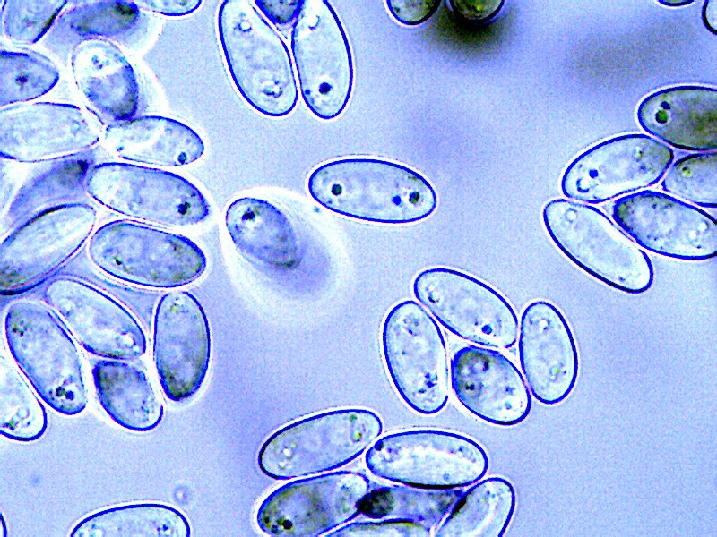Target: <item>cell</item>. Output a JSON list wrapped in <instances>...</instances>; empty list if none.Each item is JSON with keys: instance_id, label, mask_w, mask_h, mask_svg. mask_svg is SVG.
Returning <instances> with one entry per match:
<instances>
[{"instance_id": "obj_12", "label": "cell", "mask_w": 717, "mask_h": 537, "mask_svg": "<svg viewBox=\"0 0 717 537\" xmlns=\"http://www.w3.org/2000/svg\"><path fill=\"white\" fill-rule=\"evenodd\" d=\"M417 300L446 329L488 347L514 345L517 315L506 299L479 279L450 268H430L414 279Z\"/></svg>"}, {"instance_id": "obj_25", "label": "cell", "mask_w": 717, "mask_h": 537, "mask_svg": "<svg viewBox=\"0 0 717 537\" xmlns=\"http://www.w3.org/2000/svg\"><path fill=\"white\" fill-rule=\"evenodd\" d=\"M104 140L119 158L149 165L186 166L204 152L202 138L192 128L157 115L114 122L107 127Z\"/></svg>"}, {"instance_id": "obj_19", "label": "cell", "mask_w": 717, "mask_h": 537, "mask_svg": "<svg viewBox=\"0 0 717 537\" xmlns=\"http://www.w3.org/2000/svg\"><path fill=\"white\" fill-rule=\"evenodd\" d=\"M518 349L529 389L540 403L557 405L570 395L579 372L578 352L555 305L546 301L528 304L521 317Z\"/></svg>"}, {"instance_id": "obj_17", "label": "cell", "mask_w": 717, "mask_h": 537, "mask_svg": "<svg viewBox=\"0 0 717 537\" xmlns=\"http://www.w3.org/2000/svg\"><path fill=\"white\" fill-rule=\"evenodd\" d=\"M210 357V325L200 302L186 291L165 294L155 311L153 359L167 397H192L205 379Z\"/></svg>"}, {"instance_id": "obj_7", "label": "cell", "mask_w": 717, "mask_h": 537, "mask_svg": "<svg viewBox=\"0 0 717 537\" xmlns=\"http://www.w3.org/2000/svg\"><path fill=\"white\" fill-rule=\"evenodd\" d=\"M368 470L390 482L449 490L480 480L488 458L473 439L454 432L418 430L384 436L367 452Z\"/></svg>"}, {"instance_id": "obj_30", "label": "cell", "mask_w": 717, "mask_h": 537, "mask_svg": "<svg viewBox=\"0 0 717 537\" xmlns=\"http://www.w3.org/2000/svg\"><path fill=\"white\" fill-rule=\"evenodd\" d=\"M463 493L410 485H375L363 499L359 514L371 519H400L436 527Z\"/></svg>"}, {"instance_id": "obj_37", "label": "cell", "mask_w": 717, "mask_h": 537, "mask_svg": "<svg viewBox=\"0 0 717 537\" xmlns=\"http://www.w3.org/2000/svg\"><path fill=\"white\" fill-rule=\"evenodd\" d=\"M505 1L503 0H452L453 10L462 18L469 21H482L493 18L499 13Z\"/></svg>"}, {"instance_id": "obj_8", "label": "cell", "mask_w": 717, "mask_h": 537, "mask_svg": "<svg viewBox=\"0 0 717 537\" xmlns=\"http://www.w3.org/2000/svg\"><path fill=\"white\" fill-rule=\"evenodd\" d=\"M384 361L403 401L422 414H435L449 397L448 354L433 317L413 300L388 312L382 329Z\"/></svg>"}, {"instance_id": "obj_18", "label": "cell", "mask_w": 717, "mask_h": 537, "mask_svg": "<svg viewBox=\"0 0 717 537\" xmlns=\"http://www.w3.org/2000/svg\"><path fill=\"white\" fill-rule=\"evenodd\" d=\"M99 136L72 104L37 102L0 111V156L18 162H48L90 149Z\"/></svg>"}, {"instance_id": "obj_32", "label": "cell", "mask_w": 717, "mask_h": 537, "mask_svg": "<svg viewBox=\"0 0 717 537\" xmlns=\"http://www.w3.org/2000/svg\"><path fill=\"white\" fill-rule=\"evenodd\" d=\"M59 72L50 61L33 52L1 49L0 106L25 102L48 93Z\"/></svg>"}, {"instance_id": "obj_34", "label": "cell", "mask_w": 717, "mask_h": 537, "mask_svg": "<svg viewBox=\"0 0 717 537\" xmlns=\"http://www.w3.org/2000/svg\"><path fill=\"white\" fill-rule=\"evenodd\" d=\"M65 0H7L1 11V31L10 40L32 45L54 26Z\"/></svg>"}, {"instance_id": "obj_36", "label": "cell", "mask_w": 717, "mask_h": 537, "mask_svg": "<svg viewBox=\"0 0 717 537\" xmlns=\"http://www.w3.org/2000/svg\"><path fill=\"white\" fill-rule=\"evenodd\" d=\"M387 7L399 22L419 25L428 20L438 9L441 0H388Z\"/></svg>"}, {"instance_id": "obj_9", "label": "cell", "mask_w": 717, "mask_h": 537, "mask_svg": "<svg viewBox=\"0 0 717 537\" xmlns=\"http://www.w3.org/2000/svg\"><path fill=\"white\" fill-rule=\"evenodd\" d=\"M87 192L127 217L169 227L198 225L211 210L202 192L183 176L128 163L94 165Z\"/></svg>"}, {"instance_id": "obj_26", "label": "cell", "mask_w": 717, "mask_h": 537, "mask_svg": "<svg viewBox=\"0 0 717 537\" xmlns=\"http://www.w3.org/2000/svg\"><path fill=\"white\" fill-rule=\"evenodd\" d=\"M92 376L101 406L117 424L137 432L160 424L163 405L142 370L121 360H100Z\"/></svg>"}, {"instance_id": "obj_1", "label": "cell", "mask_w": 717, "mask_h": 537, "mask_svg": "<svg viewBox=\"0 0 717 537\" xmlns=\"http://www.w3.org/2000/svg\"><path fill=\"white\" fill-rule=\"evenodd\" d=\"M311 197L325 209L355 219L402 225L421 221L436 209L430 183L405 166L376 158H344L310 175Z\"/></svg>"}, {"instance_id": "obj_5", "label": "cell", "mask_w": 717, "mask_h": 537, "mask_svg": "<svg viewBox=\"0 0 717 537\" xmlns=\"http://www.w3.org/2000/svg\"><path fill=\"white\" fill-rule=\"evenodd\" d=\"M88 253L104 273L151 288L186 286L207 267L203 251L188 237L130 220H115L98 228Z\"/></svg>"}, {"instance_id": "obj_14", "label": "cell", "mask_w": 717, "mask_h": 537, "mask_svg": "<svg viewBox=\"0 0 717 537\" xmlns=\"http://www.w3.org/2000/svg\"><path fill=\"white\" fill-rule=\"evenodd\" d=\"M674 159L667 144L643 133L602 141L574 158L561 179L562 193L599 204L658 183Z\"/></svg>"}, {"instance_id": "obj_38", "label": "cell", "mask_w": 717, "mask_h": 537, "mask_svg": "<svg viewBox=\"0 0 717 537\" xmlns=\"http://www.w3.org/2000/svg\"><path fill=\"white\" fill-rule=\"evenodd\" d=\"M304 1L256 0L257 7L274 24L288 25L297 18Z\"/></svg>"}, {"instance_id": "obj_42", "label": "cell", "mask_w": 717, "mask_h": 537, "mask_svg": "<svg viewBox=\"0 0 717 537\" xmlns=\"http://www.w3.org/2000/svg\"><path fill=\"white\" fill-rule=\"evenodd\" d=\"M1 525H2V529H1L2 534H1V536H7L8 535V532H7L5 521H4V518L3 515H1Z\"/></svg>"}, {"instance_id": "obj_40", "label": "cell", "mask_w": 717, "mask_h": 537, "mask_svg": "<svg viewBox=\"0 0 717 537\" xmlns=\"http://www.w3.org/2000/svg\"><path fill=\"white\" fill-rule=\"evenodd\" d=\"M703 21L707 29L716 34L717 1H706L702 12Z\"/></svg>"}, {"instance_id": "obj_3", "label": "cell", "mask_w": 717, "mask_h": 537, "mask_svg": "<svg viewBox=\"0 0 717 537\" xmlns=\"http://www.w3.org/2000/svg\"><path fill=\"white\" fill-rule=\"evenodd\" d=\"M542 219L558 249L589 275L628 294L651 288V259L599 209L557 199L545 205Z\"/></svg>"}, {"instance_id": "obj_31", "label": "cell", "mask_w": 717, "mask_h": 537, "mask_svg": "<svg viewBox=\"0 0 717 537\" xmlns=\"http://www.w3.org/2000/svg\"><path fill=\"white\" fill-rule=\"evenodd\" d=\"M48 427V414L20 372L4 358L0 372V432L16 441H34Z\"/></svg>"}, {"instance_id": "obj_24", "label": "cell", "mask_w": 717, "mask_h": 537, "mask_svg": "<svg viewBox=\"0 0 717 537\" xmlns=\"http://www.w3.org/2000/svg\"><path fill=\"white\" fill-rule=\"evenodd\" d=\"M70 58L75 83L95 108L115 122L134 118L139 107L136 75L116 45L107 39L88 41Z\"/></svg>"}, {"instance_id": "obj_27", "label": "cell", "mask_w": 717, "mask_h": 537, "mask_svg": "<svg viewBox=\"0 0 717 537\" xmlns=\"http://www.w3.org/2000/svg\"><path fill=\"white\" fill-rule=\"evenodd\" d=\"M96 156L97 149H90L49 161L18 190L5 217L6 226L15 228L44 210L78 202L87 192Z\"/></svg>"}, {"instance_id": "obj_6", "label": "cell", "mask_w": 717, "mask_h": 537, "mask_svg": "<svg viewBox=\"0 0 717 537\" xmlns=\"http://www.w3.org/2000/svg\"><path fill=\"white\" fill-rule=\"evenodd\" d=\"M383 430L374 412L340 409L295 422L262 446L258 465L267 476L289 480L340 468L359 456Z\"/></svg>"}, {"instance_id": "obj_39", "label": "cell", "mask_w": 717, "mask_h": 537, "mask_svg": "<svg viewBox=\"0 0 717 537\" xmlns=\"http://www.w3.org/2000/svg\"><path fill=\"white\" fill-rule=\"evenodd\" d=\"M139 7L161 13L167 16H183L195 11L202 1H138Z\"/></svg>"}, {"instance_id": "obj_41", "label": "cell", "mask_w": 717, "mask_h": 537, "mask_svg": "<svg viewBox=\"0 0 717 537\" xmlns=\"http://www.w3.org/2000/svg\"><path fill=\"white\" fill-rule=\"evenodd\" d=\"M662 4L666 5H682L691 3L692 1H659Z\"/></svg>"}, {"instance_id": "obj_21", "label": "cell", "mask_w": 717, "mask_h": 537, "mask_svg": "<svg viewBox=\"0 0 717 537\" xmlns=\"http://www.w3.org/2000/svg\"><path fill=\"white\" fill-rule=\"evenodd\" d=\"M637 120L645 132L672 147L715 150L717 90L695 85L660 90L640 103Z\"/></svg>"}, {"instance_id": "obj_4", "label": "cell", "mask_w": 717, "mask_h": 537, "mask_svg": "<svg viewBox=\"0 0 717 537\" xmlns=\"http://www.w3.org/2000/svg\"><path fill=\"white\" fill-rule=\"evenodd\" d=\"M9 350L40 397L55 411L74 415L88 403L79 351L48 308L14 301L5 315Z\"/></svg>"}, {"instance_id": "obj_2", "label": "cell", "mask_w": 717, "mask_h": 537, "mask_svg": "<svg viewBox=\"0 0 717 537\" xmlns=\"http://www.w3.org/2000/svg\"><path fill=\"white\" fill-rule=\"evenodd\" d=\"M218 30L232 80L247 103L271 117L289 115L298 92L288 47L247 1L225 0Z\"/></svg>"}, {"instance_id": "obj_22", "label": "cell", "mask_w": 717, "mask_h": 537, "mask_svg": "<svg viewBox=\"0 0 717 537\" xmlns=\"http://www.w3.org/2000/svg\"><path fill=\"white\" fill-rule=\"evenodd\" d=\"M225 226L247 259L274 270H289L301 260L299 238L288 216L272 202L241 197L225 213Z\"/></svg>"}, {"instance_id": "obj_11", "label": "cell", "mask_w": 717, "mask_h": 537, "mask_svg": "<svg viewBox=\"0 0 717 537\" xmlns=\"http://www.w3.org/2000/svg\"><path fill=\"white\" fill-rule=\"evenodd\" d=\"M96 209L73 202L27 219L0 248V292L13 295L32 289L68 262L91 236Z\"/></svg>"}, {"instance_id": "obj_13", "label": "cell", "mask_w": 717, "mask_h": 537, "mask_svg": "<svg viewBox=\"0 0 717 537\" xmlns=\"http://www.w3.org/2000/svg\"><path fill=\"white\" fill-rule=\"evenodd\" d=\"M369 490V479L353 471L292 481L262 502L256 522L271 536L317 537L359 515Z\"/></svg>"}, {"instance_id": "obj_10", "label": "cell", "mask_w": 717, "mask_h": 537, "mask_svg": "<svg viewBox=\"0 0 717 537\" xmlns=\"http://www.w3.org/2000/svg\"><path fill=\"white\" fill-rule=\"evenodd\" d=\"M301 95L318 118L345 109L353 87L352 55L341 22L326 0H304L291 30Z\"/></svg>"}, {"instance_id": "obj_29", "label": "cell", "mask_w": 717, "mask_h": 537, "mask_svg": "<svg viewBox=\"0 0 717 537\" xmlns=\"http://www.w3.org/2000/svg\"><path fill=\"white\" fill-rule=\"evenodd\" d=\"M190 524L177 509L143 502L106 508L80 521L72 537H189Z\"/></svg>"}, {"instance_id": "obj_23", "label": "cell", "mask_w": 717, "mask_h": 537, "mask_svg": "<svg viewBox=\"0 0 717 537\" xmlns=\"http://www.w3.org/2000/svg\"><path fill=\"white\" fill-rule=\"evenodd\" d=\"M149 27L150 19L136 2H84L60 13L42 44L66 64L69 55L88 41L115 40L125 47H135Z\"/></svg>"}, {"instance_id": "obj_33", "label": "cell", "mask_w": 717, "mask_h": 537, "mask_svg": "<svg viewBox=\"0 0 717 537\" xmlns=\"http://www.w3.org/2000/svg\"><path fill=\"white\" fill-rule=\"evenodd\" d=\"M661 184L665 192L683 200L716 208V152L691 154L678 159L669 166Z\"/></svg>"}, {"instance_id": "obj_28", "label": "cell", "mask_w": 717, "mask_h": 537, "mask_svg": "<svg viewBox=\"0 0 717 537\" xmlns=\"http://www.w3.org/2000/svg\"><path fill=\"white\" fill-rule=\"evenodd\" d=\"M515 505V490L509 481L497 476L484 479L462 494L435 536L501 537Z\"/></svg>"}, {"instance_id": "obj_35", "label": "cell", "mask_w": 717, "mask_h": 537, "mask_svg": "<svg viewBox=\"0 0 717 537\" xmlns=\"http://www.w3.org/2000/svg\"><path fill=\"white\" fill-rule=\"evenodd\" d=\"M431 528L423 524L400 520L384 519L382 521L355 522L347 524L327 537L352 536H430Z\"/></svg>"}, {"instance_id": "obj_20", "label": "cell", "mask_w": 717, "mask_h": 537, "mask_svg": "<svg viewBox=\"0 0 717 537\" xmlns=\"http://www.w3.org/2000/svg\"><path fill=\"white\" fill-rule=\"evenodd\" d=\"M451 385L472 414L496 425L514 426L531 409L530 389L517 367L498 351L469 345L451 362Z\"/></svg>"}, {"instance_id": "obj_15", "label": "cell", "mask_w": 717, "mask_h": 537, "mask_svg": "<svg viewBox=\"0 0 717 537\" xmlns=\"http://www.w3.org/2000/svg\"><path fill=\"white\" fill-rule=\"evenodd\" d=\"M612 217L641 247L683 260H705L717 254V223L703 209L656 191L617 200Z\"/></svg>"}, {"instance_id": "obj_16", "label": "cell", "mask_w": 717, "mask_h": 537, "mask_svg": "<svg viewBox=\"0 0 717 537\" xmlns=\"http://www.w3.org/2000/svg\"><path fill=\"white\" fill-rule=\"evenodd\" d=\"M44 302L72 336L92 354L129 361L142 356L146 337L135 318L104 292L62 277L42 292Z\"/></svg>"}]
</instances>
